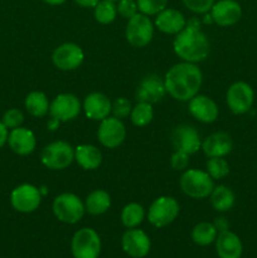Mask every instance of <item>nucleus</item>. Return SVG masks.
Instances as JSON below:
<instances>
[{
  "label": "nucleus",
  "instance_id": "nucleus-1",
  "mask_svg": "<svg viewBox=\"0 0 257 258\" xmlns=\"http://www.w3.org/2000/svg\"><path fill=\"white\" fill-rule=\"evenodd\" d=\"M203 83V73L196 63L180 62L169 68L164 77L166 93L174 100L188 102L199 93Z\"/></svg>",
  "mask_w": 257,
  "mask_h": 258
},
{
  "label": "nucleus",
  "instance_id": "nucleus-2",
  "mask_svg": "<svg viewBox=\"0 0 257 258\" xmlns=\"http://www.w3.org/2000/svg\"><path fill=\"white\" fill-rule=\"evenodd\" d=\"M173 49L183 62L197 64L208 58L211 43L206 33L202 32L199 19L191 18L186 22L185 28L175 35Z\"/></svg>",
  "mask_w": 257,
  "mask_h": 258
},
{
  "label": "nucleus",
  "instance_id": "nucleus-3",
  "mask_svg": "<svg viewBox=\"0 0 257 258\" xmlns=\"http://www.w3.org/2000/svg\"><path fill=\"white\" fill-rule=\"evenodd\" d=\"M179 185L185 196L193 199H206L214 189L213 179L207 171L186 169L179 179Z\"/></svg>",
  "mask_w": 257,
  "mask_h": 258
},
{
  "label": "nucleus",
  "instance_id": "nucleus-4",
  "mask_svg": "<svg viewBox=\"0 0 257 258\" xmlns=\"http://www.w3.org/2000/svg\"><path fill=\"white\" fill-rule=\"evenodd\" d=\"M52 211L55 218L62 223L76 224L85 216V202L73 193H62L53 201Z\"/></svg>",
  "mask_w": 257,
  "mask_h": 258
},
{
  "label": "nucleus",
  "instance_id": "nucleus-5",
  "mask_svg": "<svg viewBox=\"0 0 257 258\" xmlns=\"http://www.w3.org/2000/svg\"><path fill=\"white\" fill-rule=\"evenodd\" d=\"M75 160V148L67 141L58 140L48 144L40 154V161L50 170H65Z\"/></svg>",
  "mask_w": 257,
  "mask_h": 258
},
{
  "label": "nucleus",
  "instance_id": "nucleus-6",
  "mask_svg": "<svg viewBox=\"0 0 257 258\" xmlns=\"http://www.w3.org/2000/svg\"><path fill=\"white\" fill-rule=\"evenodd\" d=\"M180 207L173 197L161 196L150 204L148 211V219L155 228H164L173 223L179 216Z\"/></svg>",
  "mask_w": 257,
  "mask_h": 258
},
{
  "label": "nucleus",
  "instance_id": "nucleus-7",
  "mask_svg": "<svg viewBox=\"0 0 257 258\" xmlns=\"http://www.w3.org/2000/svg\"><path fill=\"white\" fill-rule=\"evenodd\" d=\"M125 37L128 44L134 48H144L151 42L154 37V24L150 18L138 13L127 19Z\"/></svg>",
  "mask_w": 257,
  "mask_h": 258
},
{
  "label": "nucleus",
  "instance_id": "nucleus-8",
  "mask_svg": "<svg viewBox=\"0 0 257 258\" xmlns=\"http://www.w3.org/2000/svg\"><path fill=\"white\" fill-rule=\"evenodd\" d=\"M71 251L75 258H98L101 252V238L92 228H81L73 234Z\"/></svg>",
  "mask_w": 257,
  "mask_h": 258
},
{
  "label": "nucleus",
  "instance_id": "nucleus-9",
  "mask_svg": "<svg viewBox=\"0 0 257 258\" xmlns=\"http://www.w3.org/2000/svg\"><path fill=\"white\" fill-rule=\"evenodd\" d=\"M226 102L234 115H243L252 108L254 102V92L251 85L244 81L232 83L226 93Z\"/></svg>",
  "mask_w": 257,
  "mask_h": 258
},
{
  "label": "nucleus",
  "instance_id": "nucleus-10",
  "mask_svg": "<svg viewBox=\"0 0 257 258\" xmlns=\"http://www.w3.org/2000/svg\"><path fill=\"white\" fill-rule=\"evenodd\" d=\"M39 188L33 184H20L10 194V204L19 213H33L42 203Z\"/></svg>",
  "mask_w": 257,
  "mask_h": 258
},
{
  "label": "nucleus",
  "instance_id": "nucleus-11",
  "mask_svg": "<svg viewBox=\"0 0 257 258\" xmlns=\"http://www.w3.org/2000/svg\"><path fill=\"white\" fill-rule=\"evenodd\" d=\"M85 60L83 49L76 43H63L52 53V62L55 68L65 72L76 71Z\"/></svg>",
  "mask_w": 257,
  "mask_h": 258
},
{
  "label": "nucleus",
  "instance_id": "nucleus-12",
  "mask_svg": "<svg viewBox=\"0 0 257 258\" xmlns=\"http://www.w3.org/2000/svg\"><path fill=\"white\" fill-rule=\"evenodd\" d=\"M82 110L81 101L72 93H60L55 96L49 105V115L59 122L72 121L80 115Z\"/></svg>",
  "mask_w": 257,
  "mask_h": 258
},
{
  "label": "nucleus",
  "instance_id": "nucleus-13",
  "mask_svg": "<svg viewBox=\"0 0 257 258\" xmlns=\"http://www.w3.org/2000/svg\"><path fill=\"white\" fill-rule=\"evenodd\" d=\"M97 139L102 146L107 149H116L125 141L126 127L122 120L113 116L100 121L97 128Z\"/></svg>",
  "mask_w": 257,
  "mask_h": 258
},
{
  "label": "nucleus",
  "instance_id": "nucleus-14",
  "mask_svg": "<svg viewBox=\"0 0 257 258\" xmlns=\"http://www.w3.org/2000/svg\"><path fill=\"white\" fill-rule=\"evenodd\" d=\"M121 246L127 256L133 258H144L150 252L151 241L143 229L130 228L123 233Z\"/></svg>",
  "mask_w": 257,
  "mask_h": 258
},
{
  "label": "nucleus",
  "instance_id": "nucleus-15",
  "mask_svg": "<svg viewBox=\"0 0 257 258\" xmlns=\"http://www.w3.org/2000/svg\"><path fill=\"white\" fill-rule=\"evenodd\" d=\"M209 12L212 20L219 27H232L242 18V7L236 0H219Z\"/></svg>",
  "mask_w": 257,
  "mask_h": 258
},
{
  "label": "nucleus",
  "instance_id": "nucleus-16",
  "mask_svg": "<svg viewBox=\"0 0 257 258\" xmlns=\"http://www.w3.org/2000/svg\"><path fill=\"white\" fill-rule=\"evenodd\" d=\"M171 144L175 150L193 155L202 148L201 136L198 131L189 125H180L174 128L171 134Z\"/></svg>",
  "mask_w": 257,
  "mask_h": 258
},
{
  "label": "nucleus",
  "instance_id": "nucleus-17",
  "mask_svg": "<svg viewBox=\"0 0 257 258\" xmlns=\"http://www.w3.org/2000/svg\"><path fill=\"white\" fill-rule=\"evenodd\" d=\"M166 90L164 80L156 75H149L141 80L136 88L135 97L138 102H148L154 105L159 102L165 96Z\"/></svg>",
  "mask_w": 257,
  "mask_h": 258
},
{
  "label": "nucleus",
  "instance_id": "nucleus-18",
  "mask_svg": "<svg viewBox=\"0 0 257 258\" xmlns=\"http://www.w3.org/2000/svg\"><path fill=\"white\" fill-rule=\"evenodd\" d=\"M189 113L202 123H212L218 118L219 108L211 97L206 95H197L188 101Z\"/></svg>",
  "mask_w": 257,
  "mask_h": 258
},
{
  "label": "nucleus",
  "instance_id": "nucleus-19",
  "mask_svg": "<svg viewBox=\"0 0 257 258\" xmlns=\"http://www.w3.org/2000/svg\"><path fill=\"white\" fill-rule=\"evenodd\" d=\"M82 110L86 117L92 121H102L108 117L112 110V102L101 92H91L83 100Z\"/></svg>",
  "mask_w": 257,
  "mask_h": 258
},
{
  "label": "nucleus",
  "instance_id": "nucleus-20",
  "mask_svg": "<svg viewBox=\"0 0 257 258\" xmlns=\"http://www.w3.org/2000/svg\"><path fill=\"white\" fill-rule=\"evenodd\" d=\"M8 145L18 155H30L35 150L37 139L34 133L27 127L13 128L8 136Z\"/></svg>",
  "mask_w": 257,
  "mask_h": 258
},
{
  "label": "nucleus",
  "instance_id": "nucleus-21",
  "mask_svg": "<svg viewBox=\"0 0 257 258\" xmlns=\"http://www.w3.org/2000/svg\"><path fill=\"white\" fill-rule=\"evenodd\" d=\"M201 149L208 158H224L233 149V141L229 134L218 131L207 136Z\"/></svg>",
  "mask_w": 257,
  "mask_h": 258
},
{
  "label": "nucleus",
  "instance_id": "nucleus-22",
  "mask_svg": "<svg viewBox=\"0 0 257 258\" xmlns=\"http://www.w3.org/2000/svg\"><path fill=\"white\" fill-rule=\"evenodd\" d=\"M186 20L183 13L173 8H165L155 18V27L164 34L176 35L185 28Z\"/></svg>",
  "mask_w": 257,
  "mask_h": 258
},
{
  "label": "nucleus",
  "instance_id": "nucleus-23",
  "mask_svg": "<svg viewBox=\"0 0 257 258\" xmlns=\"http://www.w3.org/2000/svg\"><path fill=\"white\" fill-rule=\"evenodd\" d=\"M216 251L219 258H241L243 244L241 238L228 229L217 236Z\"/></svg>",
  "mask_w": 257,
  "mask_h": 258
},
{
  "label": "nucleus",
  "instance_id": "nucleus-24",
  "mask_svg": "<svg viewBox=\"0 0 257 258\" xmlns=\"http://www.w3.org/2000/svg\"><path fill=\"white\" fill-rule=\"evenodd\" d=\"M75 160L85 170H96L102 164V153L91 144H81L75 148Z\"/></svg>",
  "mask_w": 257,
  "mask_h": 258
},
{
  "label": "nucleus",
  "instance_id": "nucleus-25",
  "mask_svg": "<svg viewBox=\"0 0 257 258\" xmlns=\"http://www.w3.org/2000/svg\"><path fill=\"white\" fill-rule=\"evenodd\" d=\"M209 199H211V204L214 211L219 212V213L231 211L236 203V196H234L233 190L223 184L214 186Z\"/></svg>",
  "mask_w": 257,
  "mask_h": 258
},
{
  "label": "nucleus",
  "instance_id": "nucleus-26",
  "mask_svg": "<svg viewBox=\"0 0 257 258\" xmlns=\"http://www.w3.org/2000/svg\"><path fill=\"white\" fill-rule=\"evenodd\" d=\"M111 207V197L103 189H95L91 191L85 201L86 212L91 216H101Z\"/></svg>",
  "mask_w": 257,
  "mask_h": 258
},
{
  "label": "nucleus",
  "instance_id": "nucleus-27",
  "mask_svg": "<svg viewBox=\"0 0 257 258\" xmlns=\"http://www.w3.org/2000/svg\"><path fill=\"white\" fill-rule=\"evenodd\" d=\"M49 105L50 102L48 101L47 95L40 91H33L28 93L24 101L25 110L33 117H43L47 115L49 112Z\"/></svg>",
  "mask_w": 257,
  "mask_h": 258
},
{
  "label": "nucleus",
  "instance_id": "nucleus-28",
  "mask_svg": "<svg viewBox=\"0 0 257 258\" xmlns=\"http://www.w3.org/2000/svg\"><path fill=\"white\" fill-rule=\"evenodd\" d=\"M217 236H218V231H217L216 226L209 222H201V223L196 224L191 231V239L196 244L202 247H206L216 242Z\"/></svg>",
  "mask_w": 257,
  "mask_h": 258
},
{
  "label": "nucleus",
  "instance_id": "nucleus-29",
  "mask_svg": "<svg viewBox=\"0 0 257 258\" xmlns=\"http://www.w3.org/2000/svg\"><path fill=\"white\" fill-rule=\"evenodd\" d=\"M145 218V209L141 204L131 202L121 211V222L127 229L138 228Z\"/></svg>",
  "mask_w": 257,
  "mask_h": 258
},
{
  "label": "nucleus",
  "instance_id": "nucleus-30",
  "mask_svg": "<svg viewBox=\"0 0 257 258\" xmlns=\"http://www.w3.org/2000/svg\"><path fill=\"white\" fill-rule=\"evenodd\" d=\"M154 108L151 103L138 102L133 107L130 113V120L138 127H145L153 121Z\"/></svg>",
  "mask_w": 257,
  "mask_h": 258
},
{
  "label": "nucleus",
  "instance_id": "nucleus-31",
  "mask_svg": "<svg viewBox=\"0 0 257 258\" xmlns=\"http://www.w3.org/2000/svg\"><path fill=\"white\" fill-rule=\"evenodd\" d=\"M95 19L100 24H111L117 17V8L112 0H100L98 4L93 8Z\"/></svg>",
  "mask_w": 257,
  "mask_h": 258
},
{
  "label": "nucleus",
  "instance_id": "nucleus-32",
  "mask_svg": "<svg viewBox=\"0 0 257 258\" xmlns=\"http://www.w3.org/2000/svg\"><path fill=\"white\" fill-rule=\"evenodd\" d=\"M207 173L213 180H221L229 174V164L224 158H208L206 163Z\"/></svg>",
  "mask_w": 257,
  "mask_h": 258
},
{
  "label": "nucleus",
  "instance_id": "nucleus-33",
  "mask_svg": "<svg viewBox=\"0 0 257 258\" xmlns=\"http://www.w3.org/2000/svg\"><path fill=\"white\" fill-rule=\"evenodd\" d=\"M136 3H138L139 12L148 17L158 15L168 5V0H136Z\"/></svg>",
  "mask_w": 257,
  "mask_h": 258
},
{
  "label": "nucleus",
  "instance_id": "nucleus-34",
  "mask_svg": "<svg viewBox=\"0 0 257 258\" xmlns=\"http://www.w3.org/2000/svg\"><path fill=\"white\" fill-rule=\"evenodd\" d=\"M131 110H133V106H131L130 101L126 97H118L112 102L111 113L113 115V117L122 120V118H126L130 116Z\"/></svg>",
  "mask_w": 257,
  "mask_h": 258
},
{
  "label": "nucleus",
  "instance_id": "nucleus-35",
  "mask_svg": "<svg viewBox=\"0 0 257 258\" xmlns=\"http://www.w3.org/2000/svg\"><path fill=\"white\" fill-rule=\"evenodd\" d=\"M2 121L8 128L13 130V128H17L22 126V123L24 122V115H23L22 111L18 110V108H9V110L3 115Z\"/></svg>",
  "mask_w": 257,
  "mask_h": 258
},
{
  "label": "nucleus",
  "instance_id": "nucleus-36",
  "mask_svg": "<svg viewBox=\"0 0 257 258\" xmlns=\"http://www.w3.org/2000/svg\"><path fill=\"white\" fill-rule=\"evenodd\" d=\"M214 0H183V4L188 8L190 12L197 14H207L212 9Z\"/></svg>",
  "mask_w": 257,
  "mask_h": 258
},
{
  "label": "nucleus",
  "instance_id": "nucleus-37",
  "mask_svg": "<svg viewBox=\"0 0 257 258\" xmlns=\"http://www.w3.org/2000/svg\"><path fill=\"white\" fill-rule=\"evenodd\" d=\"M116 8H117L118 14L126 19H130L131 17L139 13L138 3L135 0H118Z\"/></svg>",
  "mask_w": 257,
  "mask_h": 258
},
{
  "label": "nucleus",
  "instance_id": "nucleus-38",
  "mask_svg": "<svg viewBox=\"0 0 257 258\" xmlns=\"http://www.w3.org/2000/svg\"><path fill=\"white\" fill-rule=\"evenodd\" d=\"M189 156L188 154L183 153V151H178L175 150V153L171 155L170 159V165L174 170H178V171H183L186 170L189 165Z\"/></svg>",
  "mask_w": 257,
  "mask_h": 258
},
{
  "label": "nucleus",
  "instance_id": "nucleus-39",
  "mask_svg": "<svg viewBox=\"0 0 257 258\" xmlns=\"http://www.w3.org/2000/svg\"><path fill=\"white\" fill-rule=\"evenodd\" d=\"M213 224L216 226L218 233H221V232H224V231H228V222H227V219L223 218V217H219V218H217L216 222H214Z\"/></svg>",
  "mask_w": 257,
  "mask_h": 258
},
{
  "label": "nucleus",
  "instance_id": "nucleus-40",
  "mask_svg": "<svg viewBox=\"0 0 257 258\" xmlns=\"http://www.w3.org/2000/svg\"><path fill=\"white\" fill-rule=\"evenodd\" d=\"M8 136H9L8 127L3 123V121H0V149L8 143Z\"/></svg>",
  "mask_w": 257,
  "mask_h": 258
},
{
  "label": "nucleus",
  "instance_id": "nucleus-41",
  "mask_svg": "<svg viewBox=\"0 0 257 258\" xmlns=\"http://www.w3.org/2000/svg\"><path fill=\"white\" fill-rule=\"evenodd\" d=\"M100 0H75L76 4L82 8H95Z\"/></svg>",
  "mask_w": 257,
  "mask_h": 258
},
{
  "label": "nucleus",
  "instance_id": "nucleus-42",
  "mask_svg": "<svg viewBox=\"0 0 257 258\" xmlns=\"http://www.w3.org/2000/svg\"><path fill=\"white\" fill-rule=\"evenodd\" d=\"M59 121H57V120H54V118H50V121L49 122H48V127L50 128V130H55V128L58 127V126H59Z\"/></svg>",
  "mask_w": 257,
  "mask_h": 258
},
{
  "label": "nucleus",
  "instance_id": "nucleus-43",
  "mask_svg": "<svg viewBox=\"0 0 257 258\" xmlns=\"http://www.w3.org/2000/svg\"><path fill=\"white\" fill-rule=\"evenodd\" d=\"M43 2L47 3V4H49V5H60V4H63L66 0H43Z\"/></svg>",
  "mask_w": 257,
  "mask_h": 258
},
{
  "label": "nucleus",
  "instance_id": "nucleus-44",
  "mask_svg": "<svg viewBox=\"0 0 257 258\" xmlns=\"http://www.w3.org/2000/svg\"><path fill=\"white\" fill-rule=\"evenodd\" d=\"M112 2H118V0H112Z\"/></svg>",
  "mask_w": 257,
  "mask_h": 258
}]
</instances>
